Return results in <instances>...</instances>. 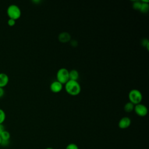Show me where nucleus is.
<instances>
[{
  "label": "nucleus",
  "mask_w": 149,
  "mask_h": 149,
  "mask_svg": "<svg viewBox=\"0 0 149 149\" xmlns=\"http://www.w3.org/2000/svg\"><path fill=\"white\" fill-rule=\"evenodd\" d=\"M134 111L139 116L144 117L147 115L148 109L145 105L140 103L134 105Z\"/></svg>",
  "instance_id": "nucleus-5"
},
{
  "label": "nucleus",
  "mask_w": 149,
  "mask_h": 149,
  "mask_svg": "<svg viewBox=\"0 0 149 149\" xmlns=\"http://www.w3.org/2000/svg\"><path fill=\"white\" fill-rule=\"evenodd\" d=\"M132 123L131 119L127 116L122 117L118 122V127L120 129H126L128 128Z\"/></svg>",
  "instance_id": "nucleus-6"
},
{
  "label": "nucleus",
  "mask_w": 149,
  "mask_h": 149,
  "mask_svg": "<svg viewBox=\"0 0 149 149\" xmlns=\"http://www.w3.org/2000/svg\"><path fill=\"white\" fill-rule=\"evenodd\" d=\"M5 130V128H4V126L2 124H0V134L2 133L3 131Z\"/></svg>",
  "instance_id": "nucleus-21"
},
{
  "label": "nucleus",
  "mask_w": 149,
  "mask_h": 149,
  "mask_svg": "<svg viewBox=\"0 0 149 149\" xmlns=\"http://www.w3.org/2000/svg\"><path fill=\"white\" fill-rule=\"evenodd\" d=\"M65 149H79V148L76 144L71 143L66 146Z\"/></svg>",
  "instance_id": "nucleus-16"
},
{
  "label": "nucleus",
  "mask_w": 149,
  "mask_h": 149,
  "mask_svg": "<svg viewBox=\"0 0 149 149\" xmlns=\"http://www.w3.org/2000/svg\"><path fill=\"white\" fill-rule=\"evenodd\" d=\"M45 149H54V148H52V147H47V148H45Z\"/></svg>",
  "instance_id": "nucleus-22"
},
{
  "label": "nucleus",
  "mask_w": 149,
  "mask_h": 149,
  "mask_svg": "<svg viewBox=\"0 0 149 149\" xmlns=\"http://www.w3.org/2000/svg\"><path fill=\"white\" fill-rule=\"evenodd\" d=\"M141 2V5L140 11L143 13H147L149 10L148 2Z\"/></svg>",
  "instance_id": "nucleus-13"
},
{
  "label": "nucleus",
  "mask_w": 149,
  "mask_h": 149,
  "mask_svg": "<svg viewBox=\"0 0 149 149\" xmlns=\"http://www.w3.org/2000/svg\"><path fill=\"white\" fill-rule=\"evenodd\" d=\"M141 45L144 47H146L147 50H148V45H149V41L147 39H143V40L141 41Z\"/></svg>",
  "instance_id": "nucleus-17"
},
{
  "label": "nucleus",
  "mask_w": 149,
  "mask_h": 149,
  "mask_svg": "<svg viewBox=\"0 0 149 149\" xmlns=\"http://www.w3.org/2000/svg\"><path fill=\"white\" fill-rule=\"evenodd\" d=\"M66 93L72 96L79 95L81 91V86L77 81L69 80L65 84Z\"/></svg>",
  "instance_id": "nucleus-1"
},
{
  "label": "nucleus",
  "mask_w": 149,
  "mask_h": 149,
  "mask_svg": "<svg viewBox=\"0 0 149 149\" xmlns=\"http://www.w3.org/2000/svg\"><path fill=\"white\" fill-rule=\"evenodd\" d=\"M57 81L62 84H65L69 80V70L65 68L58 69L56 73Z\"/></svg>",
  "instance_id": "nucleus-4"
},
{
  "label": "nucleus",
  "mask_w": 149,
  "mask_h": 149,
  "mask_svg": "<svg viewBox=\"0 0 149 149\" xmlns=\"http://www.w3.org/2000/svg\"><path fill=\"white\" fill-rule=\"evenodd\" d=\"M6 118V114L5 111L0 108V124H2Z\"/></svg>",
  "instance_id": "nucleus-14"
},
{
  "label": "nucleus",
  "mask_w": 149,
  "mask_h": 149,
  "mask_svg": "<svg viewBox=\"0 0 149 149\" xmlns=\"http://www.w3.org/2000/svg\"><path fill=\"white\" fill-rule=\"evenodd\" d=\"M15 22H16L15 20H13L12 19H9L8 20V24L10 26H13L15 24Z\"/></svg>",
  "instance_id": "nucleus-18"
},
{
  "label": "nucleus",
  "mask_w": 149,
  "mask_h": 149,
  "mask_svg": "<svg viewBox=\"0 0 149 149\" xmlns=\"http://www.w3.org/2000/svg\"><path fill=\"white\" fill-rule=\"evenodd\" d=\"M134 105L132 104L130 102H127L125 105H124V110L125 112L129 113L134 111Z\"/></svg>",
  "instance_id": "nucleus-11"
},
{
  "label": "nucleus",
  "mask_w": 149,
  "mask_h": 149,
  "mask_svg": "<svg viewBox=\"0 0 149 149\" xmlns=\"http://www.w3.org/2000/svg\"><path fill=\"white\" fill-rule=\"evenodd\" d=\"M70 45H71L72 47H77V45H78V42H77V41L76 40H73L70 41Z\"/></svg>",
  "instance_id": "nucleus-19"
},
{
  "label": "nucleus",
  "mask_w": 149,
  "mask_h": 149,
  "mask_svg": "<svg viewBox=\"0 0 149 149\" xmlns=\"http://www.w3.org/2000/svg\"><path fill=\"white\" fill-rule=\"evenodd\" d=\"M6 12L9 19L16 20L21 16V10L20 8L15 4L10 5L8 7Z\"/></svg>",
  "instance_id": "nucleus-3"
},
{
  "label": "nucleus",
  "mask_w": 149,
  "mask_h": 149,
  "mask_svg": "<svg viewBox=\"0 0 149 149\" xmlns=\"http://www.w3.org/2000/svg\"><path fill=\"white\" fill-rule=\"evenodd\" d=\"M1 143H2V139H1V137L0 136V145L1 144Z\"/></svg>",
  "instance_id": "nucleus-23"
},
{
  "label": "nucleus",
  "mask_w": 149,
  "mask_h": 149,
  "mask_svg": "<svg viewBox=\"0 0 149 149\" xmlns=\"http://www.w3.org/2000/svg\"><path fill=\"white\" fill-rule=\"evenodd\" d=\"M4 93H5V91H4L3 88L2 87H0V98L3 95Z\"/></svg>",
  "instance_id": "nucleus-20"
},
{
  "label": "nucleus",
  "mask_w": 149,
  "mask_h": 149,
  "mask_svg": "<svg viewBox=\"0 0 149 149\" xmlns=\"http://www.w3.org/2000/svg\"><path fill=\"white\" fill-rule=\"evenodd\" d=\"M58 40L62 43H66L70 41L71 36L68 32H62L58 35Z\"/></svg>",
  "instance_id": "nucleus-8"
},
{
  "label": "nucleus",
  "mask_w": 149,
  "mask_h": 149,
  "mask_svg": "<svg viewBox=\"0 0 149 149\" xmlns=\"http://www.w3.org/2000/svg\"><path fill=\"white\" fill-rule=\"evenodd\" d=\"M69 80L77 81L79 77V73L76 69H72L70 71H69Z\"/></svg>",
  "instance_id": "nucleus-10"
},
{
  "label": "nucleus",
  "mask_w": 149,
  "mask_h": 149,
  "mask_svg": "<svg viewBox=\"0 0 149 149\" xmlns=\"http://www.w3.org/2000/svg\"><path fill=\"white\" fill-rule=\"evenodd\" d=\"M9 82V77L5 73H0V87L6 86Z\"/></svg>",
  "instance_id": "nucleus-9"
},
{
  "label": "nucleus",
  "mask_w": 149,
  "mask_h": 149,
  "mask_svg": "<svg viewBox=\"0 0 149 149\" xmlns=\"http://www.w3.org/2000/svg\"><path fill=\"white\" fill-rule=\"evenodd\" d=\"M128 98L129 102H132L135 105L141 103L143 99V95L140 90L134 88L129 91L128 94Z\"/></svg>",
  "instance_id": "nucleus-2"
},
{
  "label": "nucleus",
  "mask_w": 149,
  "mask_h": 149,
  "mask_svg": "<svg viewBox=\"0 0 149 149\" xmlns=\"http://www.w3.org/2000/svg\"><path fill=\"white\" fill-rule=\"evenodd\" d=\"M0 136L2 139V141H9V139L10 137V134L8 131L5 130L0 134Z\"/></svg>",
  "instance_id": "nucleus-12"
},
{
  "label": "nucleus",
  "mask_w": 149,
  "mask_h": 149,
  "mask_svg": "<svg viewBox=\"0 0 149 149\" xmlns=\"http://www.w3.org/2000/svg\"><path fill=\"white\" fill-rule=\"evenodd\" d=\"M51 91L54 93H58L62 91L63 88V84L57 80L52 81L49 86Z\"/></svg>",
  "instance_id": "nucleus-7"
},
{
  "label": "nucleus",
  "mask_w": 149,
  "mask_h": 149,
  "mask_svg": "<svg viewBox=\"0 0 149 149\" xmlns=\"http://www.w3.org/2000/svg\"><path fill=\"white\" fill-rule=\"evenodd\" d=\"M141 2L138 1H136L134 2L133 4V9L136 10H140V8H141Z\"/></svg>",
  "instance_id": "nucleus-15"
}]
</instances>
